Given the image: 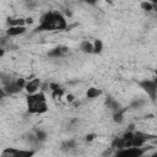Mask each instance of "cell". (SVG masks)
I'll list each match as a JSON object with an SVG mask.
<instances>
[{
    "label": "cell",
    "mask_w": 157,
    "mask_h": 157,
    "mask_svg": "<svg viewBox=\"0 0 157 157\" xmlns=\"http://www.w3.org/2000/svg\"><path fill=\"white\" fill-rule=\"evenodd\" d=\"M155 82H156V83H157V77H156V80H155Z\"/></svg>",
    "instance_id": "cb8c5ba5"
},
{
    "label": "cell",
    "mask_w": 157,
    "mask_h": 157,
    "mask_svg": "<svg viewBox=\"0 0 157 157\" xmlns=\"http://www.w3.org/2000/svg\"><path fill=\"white\" fill-rule=\"evenodd\" d=\"M103 49V43L99 39H96L93 43V53H101Z\"/></svg>",
    "instance_id": "5bb4252c"
},
{
    "label": "cell",
    "mask_w": 157,
    "mask_h": 157,
    "mask_svg": "<svg viewBox=\"0 0 157 157\" xmlns=\"http://www.w3.org/2000/svg\"><path fill=\"white\" fill-rule=\"evenodd\" d=\"M151 157H157V153H153V155H152Z\"/></svg>",
    "instance_id": "7402d4cb"
},
{
    "label": "cell",
    "mask_w": 157,
    "mask_h": 157,
    "mask_svg": "<svg viewBox=\"0 0 157 157\" xmlns=\"http://www.w3.org/2000/svg\"><path fill=\"white\" fill-rule=\"evenodd\" d=\"M141 7H142L144 10H146V11H151V10H153V4H150V2H142V4H141Z\"/></svg>",
    "instance_id": "ac0fdd59"
},
{
    "label": "cell",
    "mask_w": 157,
    "mask_h": 157,
    "mask_svg": "<svg viewBox=\"0 0 157 157\" xmlns=\"http://www.w3.org/2000/svg\"><path fill=\"white\" fill-rule=\"evenodd\" d=\"M81 50L85 53H93V44L88 40H85L81 43Z\"/></svg>",
    "instance_id": "8fae6325"
},
{
    "label": "cell",
    "mask_w": 157,
    "mask_h": 157,
    "mask_svg": "<svg viewBox=\"0 0 157 157\" xmlns=\"http://www.w3.org/2000/svg\"><path fill=\"white\" fill-rule=\"evenodd\" d=\"M33 151L27 150H17V148H6L2 151L1 157H32Z\"/></svg>",
    "instance_id": "277c9868"
},
{
    "label": "cell",
    "mask_w": 157,
    "mask_h": 157,
    "mask_svg": "<svg viewBox=\"0 0 157 157\" xmlns=\"http://www.w3.org/2000/svg\"><path fill=\"white\" fill-rule=\"evenodd\" d=\"M45 139V134L42 131H37V140H44Z\"/></svg>",
    "instance_id": "d6986e66"
},
{
    "label": "cell",
    "mask_w": 157,
    "mask_h": 157,
    "mask_svg": "<svg viewBox=\"0 0 157 157\" xmlns=\"http://www.w3.org/2000/svg\"><path fill=\"white\" fill-rule=\"evenodd\" d=\"M25 31H26L25 26H13L7 29V34L9 36H18V34L25 33Z\"/></svg>",
    "instance_id": "9c48e42d"
},
{
    "label": "cell",
    "mask_w": 157,
    "mask_h": 157,
    "mask_svg": "<svg viewBox=\"0 0 157 157\" xmlns=\"http://www.w3.org/2000/svg\"><path fill=\"white\" fill-rule=\"evenodd\" d=\"M72 99H74V97H72L71 94H70V96H67V101H69V102H71Z\"/></svg>",
    "instance_id": "44dd1931"
},
{
    "label": "cell",
    "mask_w": 157,
    "mask_h": 157,
    "mask_svg": "<svg viewBox=\"0 0 157 157\" xmlns=\"http://www.w3.org/2000/svg\"><path fill=\"white\" fill-rule=\"evenodd\" d=\"M66 53H67V48H65V47H58V48H54L49 53V55L50 56H61V55H64Z\"/></svg>",
    "instance_id": "30bf717a"
},
{
    "label": "cell",
    "mask_w": 157,
    "mask_h": 157,
    "mask_svg": "<svg viewBox=\"0 0 157 157\" xmlns=\"http://www.w3.org/2000/svg\"><path fill=\"white\" fill-rule=\"evenodd\" d=\"M148 139L150 136L144 132H135L132 136V147H141Z\"/></svg>",
    "instance_id": "8992f818"
},
{
    "label": "cell",
    "mask_w": 157,
    "mask_h": 157,
    "mask_svg": "<svg viewBox=\"0 0 157 157\" xmlns=\"http://www.w3.org/2000/svg\"><path fill=\"white\" fill-rule=\"evenodd\" d=\"M39 78H33V80H31L29 82H27L26 83V91L29 93V94H34L36 93V91L39 88Z\"/></svg>",
    "instance_id": "52a82bcc"
},
{
    "label": "cell",
    "mask_w": 157,
    "mask_h": 157,
    "mask_svg": "<svg viewBox=\"0 0 157 157\" xmlns=\"http://www.w3.org/2000/svg\"><path fill=\"white\" fill-rule=\"evenodd\" d=\"M65 28H66V21L64 16L59 12L49 11L42 16L37 31H61Z\"/></svg>",
    "instance_id": "6da1fadb"
},
{
    "label": "cell",
    "mask_w": 157,
    "mask_h": 157,
    "mask_svg": "<svg viewBox=\"0 0 157 157\" xmlns=\"http://www.w3.org/2000/svg\"><path fill=\"white\" fill-rule=\"evenodd\" d=\"M27 107L29 113H33V114H40L47 112L48 107H47V99L44 93L39 92V93L29 94L27 97Z\"/></svg>",
    "instance_id": "7a4b0ae2"
},
{
    "label": "cell",
    "mask_w": 157,
    "mask_h": 157,
    "mask_svg": "<svg viewBox=\"0 0 157 157\" xmlns=\"http://www.w3.org/2000/svg\"><path fill=\"white\" fill-rule=\"evenodd\" d=\"M114 121H117V123H121L123 121V110L114 113Z\"/></svg>",
    "instance_id": "e0dca14e"
},
{
    "label": "cell",
    "mask_w": 157,
    "mask_h": 157,
    "mask_svg": "<svg viewBox=\"0 0 157 157\" xmlns=\"http://www.w3.org/2000/svg\"><path fill=\"white\" fill-rule=\"evenodd\" d=\"M5 90H6V92H9V93H16V92L21 91V88L18 87V85H17L16 81L6 82V83H5Z\"/></svg>",
    "instance_id": "ba28073f"
},
{
    "label": "cell",
    "mask_w": 157,
    "mask_h": 157,
    "mask_svg": "<svg viewBox=\"0 0 157 157\" xmlns=\"http://www.w3.org/2000/svg\"><path fill=\"white\" fill-rule=\"evenodd\" d=\"M53 92V98H60L61 96H63V93H64V91H63V88H56V90H54V91H52Z\"/></svg>",
    "instance_id": "2e32d148"
},
{
    "label": "cell",
    "mask_w": 157,
    "mask_h": 157,
    "mask_svg": "<svg viewBox=\"0 0 157 157\" xmlns=\"http://www.w3.org/2000/svg\"><path fill=\"white\" fill-rule=\"evenodd\" d=\"M140 86L151 97V99H155L156 98V94H157V83L155 81L145 80V81H141L140 82Z\"/></svg>",
    "instance_id": "5b68a950"
},
{
    "label": "cell",
    "mask_w": 157,
    "mask_h": 157,
    "mask_svg": "<svg viewBox=\"0 0 157 157\" xmlns=\"http://www.w3.org/2000/svg\"><path fill=\"white\" fill-rule=\"evenodd\" d=\"M145 150L141 147H128L119 150L114 157H142Z\"/></svg>",
    "instance_id": "3957f363"
},
{
    "label": "cell",
    "mask_w": 157,
    "mask_h": 157,
    "mask_svg": "<svg viewBox=\"0 0 157 157\" xmlns=\"http://www.w3.org/2000/svg\"><path fill=\"white\" fill-rule=\"evenodd\" d=\"M155 74H156V76H157V70H156V71H155Z\"/></svg>",
    "instance_id": "603a6c76"
},
{
    "label": "cell",
    "mask_w": 157,
    "mask_h": 157,
    "mask_svg": "<svg viewBox=\"0 0 157 157\" xmlns=\"http://www.w3.org/2000/svg\"><path fill=\"white\" fill-rule=\"evenodd\" d=\"M101 94V91L98 90V88H96V87H91V88H88V91H87V97L88 98H96V97H98Z\"/></svg>",
    "instance_id": "4fadbf2b"
},
{
    "label": "cell",
    "mask_w": 157,
    "mask_h": 157,
    "mask_svg": "<svg viewBox=\"0 0 157 157\" xmlns=\"http://www.w3.org/2000/svg\"><path fill=\"white\" fill-rule=\"evenodd\" d=\"M107 104H108V107H109L112 110H114V113L120 112V105H119V103H118L117 101H114V99H109V101L107 102Z\"/></svg>",
    "instance_id": "7c38bea8"
},
{
    "label": "cell",
    "mask_w": 157,
    "mask_h": 157,
    "mask_svg": "<svg viewBox=\"0 0 157 157\" xmlns=\"http://www.w3.org/2000/svg\"><path fill=\"white\" fill-rule=\"evenodd\" d=\"M93 137H94V135H87V137H86V139H87V140H90V141H91V140H92V139H93Z\"/></svg>",
    "instance_id": "ffe728a7"
},
{
    "label": "cell",
    "mask_w": 157,
    "mask_h": 157,
    "mask_svg": "<svg viewBox=\"0 0 157 157\" xmlns=\"http://www.w3.org/2000/svg\"><path fill=\"white\" fill-rule=\"evenodd\" d=\"M9 23H10V27H13V26H25L26 21L22 20V18H16V20H9Z\"/></svg>",
    "instance_id": "9a60e30c"
}]
</instances>
